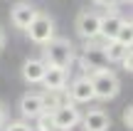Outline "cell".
Returning a JSON list of instances; mask_svg holds the SVG:
<instances>
[{"label":"cell","instance_id":"9c48e42d","mask_svg":"<svg viewBox=\"0 0 133 131\" xmlns=\"http://www.w3.org/2000/svg\"><path fill=\"white\" fill-rule=\"evenodd\" d=\"M79 124L84 126V131H109L111 116L104 111V109H89V111L81 116Z\"/></svg>","mask_w":133,"mask_h":131},{"label":"cell","instance_id":"277c9868","mask_svg":"<svg viewBox=\"0 0 133 131\" xmlns=\"http://www.w3.org/2000/svg\"><path fill=\"white\" fill-rule=\"evenodd\" d=\"M49 116H52V126L69 129V131L74 126H79V121H81L79 109H76L71 102H62V104H57L54 109H49Z\"/></svg>","mask_w":133,"mask_h":131},{"label":"cell","instance_id":"7a4b0ae2","mask_svg":"<svg viewBox=\"0 0 133 131\" xmlns=\"http://www.w3.org/2000/svg\"><path fill=\"white\" fill-rule=\"evenodd\" d=\"M89 79H91V87H94V99H116L121 92V82L116 77V72L111 67H104V69H96V72H89Z\"/></svg>","mask_w":133,"mask_h":131},{"label":"cell","instance_id":"e0dca14e","mask_svg":"<svg viewBox=\"0 0 133 131\" xmlns=\"http://www.w3.org/2000/svg\"><path fill=\"white\" fill-rule=\"evenodd\" d=\"M121 64H123V69H126V72H131V69H133V57H131V49L123 54V57H121Z\"/></svg>","mask_w":133,"mask_h":131},{"label":"cell","instance_id":"4fadbf2b","mask_svg":"<svg viewBox=\"0 0 133 131\" xmlns=\"http://www.w3.org/2000/svg\"><path fill=\"white\" fill-rule=\"evenodd\" d=\"M44 69H47V64L42 59H27L22 64V79L27 84H39L44 77Z\"/></svg>","mask_w":133,"mask_h":131},{"label":"cell","instance_id":"7c38bea8","mask_svg":"<svg viewBox=\"0 0 133 131\" xmlns=\"http://www.w3.org/2000/svg\"><path fill=\"white\" fill-rule=\"evenodd\" d=\"M121 22H123V17H121L118 13H106V15H101V22H99V37L104 40H114L116 37V32H118V27H121Z\"/></svg>","mask_w":133,"mask_h":131},{"label":"cell","instance_id":"3957f363","mask_svg":"<svg viewBox=\"0 0 133 131\" xmlns=\"http://www.w3.org/2000/svg\"><path fill=\"white\" fill-rule=\"evenodd\" d=\"M25 32L30 35V40H32L35 45L42 47V45H47L49 40L54 37V20L49 17V15H44V13H37Z\"/></svg>","mask_w":133,"mask_h":131},{"label":"cell","instance_id":"44dd1931","mask_svg":"<svg viewBox=\"0 0 133 131\" xmlns=\"http://www.w3.org/2000/svg\"><path fill=\"white\" fill-rule=\"evenodd\" d=\"M3 45H5V32L0 30V49H3Z\"/></svg>","mask_w":133,"mask_h":131},{"label":"cell","instance_id":"7402d4cb","mask_svg":"<svg viewBox=\"0 0 133 131\" xmlns=\"http://www.w3.org/2000/svg\"><path fill=\"white\" fill-rule=\"evenodd\" d=\"M47 131H69V129H59V126H49Z\"/></svg>","mask_w":133,"mask_h":131},{"label":"cell","instance_id":"5bb4252c","mask_svg":"<svg viewBox=\"0 0 133 131\" xmlns=\"http://www.w3.org/2000/svg\"><path fill=\"white\" fill-rule=\"evenodd\" d=\"M101 49H104L106 59H109V64H111V62H121V57L131 49V45H123V42H118V40H106V42L101 45Z\"/></svg>","mask_w":133,"mask_h":131},{"label":"cell","instance_id":"6da1fadb","mask_svg":"<svg viewBox=\"0 0 133 131\" xmlns=\"http://www.w3.org/2000/svg\"><path fill=\"white\" fill-rule=\"evenodd\" d=\"M42 62L47 67H69L74 62V45L64 37H52L47 45H42Z\"/></svg>","mask_w":133,"mask_h":131},{"label":"cell","instance_id":"ac0fdd59","mask_svg":"<svg viewBox=\"0 0 133 131\" xmlns=\"http://www.w3.org/2000/svg\"><path fill=\"white\" fill-rule=\"evenodd\" d=\"M123 124H126V126H133V107H126L123 109Z\"/></svg>","mask_w":133,"mask_h":131},{"label":"cell","instance_id":"ba28073f","mask_svg":"<svg viewBox=\"0 0 133 131\" xmlns=\"http://www.w3.org/2000/svg\"><path fill=\"white\" fill-rule=\"evenodd\" d=\"M42 111H47V107H44V97L37 92H27L22 99H20V114H22L25 119H37Z\"/></svg>","mask_w":133,"mask_h":131},{"label":"cell","instance_id":"9a60e30c","mask_svg":"<svg viewBox=\"0 0 133 131\" xmlns=\"http://www.w3.org/2000/svg\"><path fill=\"white\" fill-rule=\"evenodd\" d=\"M114 40H118V42H123V45L133 42V25H131V20H123V22H121V27H118V32H116Z\"/></svg>","mask_w":133,"mask_h":131},{"label":"cell","instance_id":"2e32d148","mask_svg":"<svg viewBox=\"0 0 133 131\" xmlns=\"http://www.w3.org/2000/svg\"><path fill=\"white\" fill-rule=\"evenodd\" d=\"M5 131H32V126H30L27 121H10L8 126H5Z\"/></svg>","mask_w":133,"mask_h":131},{"label":"cell","instance_id":"8fae6325","mask_svg":"<svg viewBox=\"0 0 133 131\" xmlns=\"http://www.w3.org/2000/svg\"><path fill=\"white\" fill-rule=\"evenodd\" d=\"M37 13H39V10L35 8V5H30V3H17V5L12 8V13H10V20H12V25H15L17 30H27Z\"/></svg>","mask_w":133,"mask_h":131},{"label":"cell","instance_id":"d6986e66","mask_svg":"<svg viewBox=\"0 0 133 131\" xmlns=\"http://www.w3.org/2000/svg\"><path fill=\"white\" fill-rule=\"evenodd\" d=\"M94 3H96V5H101V8H116L121 0H94Z\"/></svg>","mask_w":133,"mask_h":131},{"label":"cell","instance_id":"ffe728a7","mask_svg":"<svg viewBox=\"0 0 133 131\" xmlns=\"http://www.w3.org/2000/svg\"><path fill=\"white\" fill-rule=\"evenodd\" d=\"M5 121H8V109H5V104L0 102V126H5Z\"/></svg>","mask_w":133,"mask_h":131},{"label":"cell","instance_id":"8992f818","mask_svg":"<svg viewBox=\"0 0 133 131\" xmlns=\"http://www.w3.org/2000/svg\"><path fill=\"white\" fill-rule=\"evenodd\" d=\"M99 22H101V15L94 13V10H81L76 15V32L84 42L99 37Z\"/></svg>","mask_w":133,"mask_h":131},{"label":"cell","instance_id":"30bf717a","mask_svg":"<svg viewBox=\"0 0 133 131\" xmlns=\"http://www.w3.org/2000/svg\"><path fill=\"white\" fill-rule=\"evenodd\" d=\"M66 69L64 67H47L44 69V77L39 84H44L47 92H64L66 89Z\"/></svg>","mask_w":133,"mask_h":131},{"label":"cell","instance_id":"52a82bcc","mask_svg":"<svg viewBox=\"0 0 133 131\" xmlns=\"http://www.w3.org/2000/svg\"><path fill=\"white\" fill-rule=\"evenodd\" d=\"M66 97H69L71 104H89V102H94V87H91L89 74L74 79V82L66 87Z\"/></svg>","mask_w":133,"mask_h":131},{"label":"cell","instance_id":"5b68a950","mask_svg":"<svg viewBox=\"0 0 133 131\" xmlns=\"http://www.w3.org/2000/svg\"><path fill=\"white\" fill-rule=\"evenodd\" d=\"M79 62H81V69H84L86 74H89V72H96V69L109 67V59H106L101 45H94V40H89V42L84 45V54H81Z\"/></svg>","mask_w":133,"mask_h":131}]
</instances>
